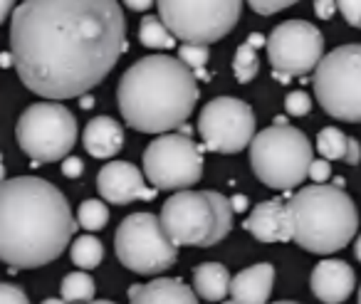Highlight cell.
<instances>
[{
    "label": "cell",
    "mask_w": 361,
    "mask_h": 304,
    "mask_svg": "<svg viewBox=\"0 0 361 304\" xmlns=\"http://www.w3.org/2000/svg\"><path fill=\"white\" fill-rule=\"evenodd\" d=\"M126 52L116 0H23L11 16V55L20 82L45 99L94 90Z\"/></svg>",
    "instance_id": "6da1fadb"
},
{
    "label": "cell",
    "mask_w": 361,
    "mask_h": 304,
    "mask_svg": "<svg viewBox=\"0 0 361 304\" xmlns=\"http://www.w3.org/2000/svg\"><path fill=\"white\" fill-rule=\"evenodd\" d=\"M67 198L45 178L18 176L0 186V257L11 269H35L57 260L75 235Z\"/></svg>",
    "instance_id": "7a4b0ae2"
},
{
    "label": "cell",
    "mask_w": 361,
    "mask_h": 304,
    "mask_svg": "<svg viewBox=\"0 0 361 304\" xmlns=\"http://www.w3.org/2000/svg\"><path fill=\"white\" fill-rule=\"evenodd\" d=\"M124 121L141 134L180 129L198 102L196 72L169 55H149L124 72L116 90Z\"/></svg>",
    "instance_id": "3957f363"
},
{
    "label": "cell",
    "mask_w": 361,
    "mask_h": 304,
    "mask_svg": "<svg viewBox=\"0 0 361 304\" xmlns=\"http://www.w3.org/2000/svg\"><path fill=\"white\" fill-rule=\"evenodd\" d=\"M295 243L314 255L344 250L359 228L356 203L339 186L314 183L297 190L290 200Z\"/></svg>",
    "instance_id": "277c9868"
},
{
    "label": "cell",
    "mask_w": 361,
    "mask_h": 304,
    "mask_svg": "<svg viewBox=\"0 0 361 304\" xmlns=\"http://www.w3.org/2000/svg\"><path fill=\"white\" fill-rule=\"evenodd\" d=\"M233 200L218 190H176L161 208L169 238L176 245L211 248L233 230Z\"/></svg>",
    "instance_id": "5b68a950"
},
{
    "label": "cell",
    "mask_w": 361,
    "mask_h": 304,
    "mask_svg": "<svg viewBox=\"0 0 361 304\" xmlns=\"http://www.w3.org/2000/svg\"><path fill=\"white\" fill-rule=\"evenodd\" d=\"M312 161H314V151L310 139L295 126H267L250 144L252 171L267 188H297L310 176Z\"/></svg>",
    "instance_id": "8992f818"
},
{
    "label": "cell",
    "mask_w": 361,
    "mask_h": 304,
    "mask_svg": "<svg viewBox=\"0 0 361 304\" xmlns=\"http://www.w3.org/2000/svg\"><path fill=\"white\" fill-rule=\"evenodd\" d=\"M317 102L339 121H361V45H341L322 57L314 70Z\"/></svg>",
    "instance_id": "52a82bcc"
},
{
    "label": "cell",
    "mask_w": 361,
    "mask_h": 304,
    "mask_svg": "<svg viewBox=\"0 0 361 304\" xmlns=\"http://www.w3.org/2000/svg\"><path fill=\"white\" fill-rule=\"evenodd\" d=\"M16 139L18 146L35 161L32 166L67 159L77 141L75 114L65 104H57V99L30 104L18 119Z\"/></svg>",
    "instance_id": "ba28073f"
},
{
    "label": "cell",
    "mask_w": 361,
    "mask_h": 304,
    "mask_svg": "<svg viewBox=\"0 0 361 304\" xmlns=\"http://www.w3.org/2000/svg\"><path fill=\"white\" fill-rule=\"evenodd\" d=\"M114 250L119 262L139 274H161L178 260V245L154 213L126 215L114 235Z\"/></svg>",
    "instance_id": "9c48e42d"
},
{
    "label": "cell",
    "mask_w": 361,
    "mask_h": 304,
    "mask_svg": "<svg viewBox=\"0 0 361 304\" xmlns=\"http://www.w3.org/2000/svg\"><path fill=\"white\" fill-rule=\"evenodd\" d=\"M159 18L180 42H211L226 37L243 16V0H156Z\"/></svg>",
    "instance_id": "30bf717a"
},
{
    "label": "cell",
    "mask_w": 361,
    "mask_h": 304,
    "mask_svg": "<svg viewBox=\"0 0 361 304\" xmlns=\"http://www.w3.org/2000/svg\"><path fill=\"white\" fill-rule=\"evenodd\" d=\"M144 176L159 190H183L203 178V151L188 134H159L144 151Z\"/></svg>",
    "instance_id": "8fae6325"
},
{
    "label": "cell",
    "mask_w": 361,
    "mask_h": 304,
    "mask_svg": "<svg viewBox=\"0 0 361 304\" xmlns=\"http://www.w3.org/2000/svg\"><path fill=\"white\" fill-rule=\"evenodd\" d=\"M198 134L208 151L238 154L255 139V114L245 102L233 97H216L201 109Z\"/></svg>",
    "instance_id": "7c38bea8"
},
{
    "label": "cell",
    "mask_w": 361,
    "mask_h": 304,
    "mask_svg": "<svg viewBox=\"0 0 361 304\" xmlns=\"http://www.w3.org/2000/svg\"><path fill=\"white\" fill-rule=\"evenodd\" d=\"M267 60L277 75L305 77L317 70L324 55V37L307 20H287L267 37Z\"/></svg>",
    "instance_id": "4fadbf2b"
},
{
    "label": "cell",
    "mask_w": 361,
    "mask_h": 304,
    "mask_svg": "<svg viewBox=\"0 0 361 304\" xmlns=\"http://www.w3.org/2000/svg\"><path fill=\"white\" fill-rule=\"evenodd\" d=\"M97 188L106 203L114 205H126L134 200H154L159 193V188L144 183V176L129 161L104 164V169L97 176Z\"/></svg>",
    "instance_id": "5bb4252c"
},
{
    "label": "cell",
    "mask_w": 361,
    "mask_h": 304,
    "mask_svg": "<svg viewBox=\"0 0 361 304\" xmlns=\"http://www.w3.org/2000/svg\"><path fill=\"white\" fill-rule=\"evenodd\" d=\"M245 230L255 235L260 243H290V240H295L290 203H282L277 198L257 203L247 215Z\"/></svg>",
    "instance_id": "9a60e30c"
},
{
    "label": "cell",
    "mask_w": 361,
    "mask_h": 304,
    "mask_svg": "<svg viewBox=\"0 0 361 304\" xmlns=\"http://www.w3.org/2000/svg\"><path fill=\"white\" fill-rule=\"evenodd\" d=\"M356 287V274L341 260H324L312 269V294L324 304L346 302Z\"/></svg>",
    "instance_id": "2e32d148"
},
{
    "label": "cell",
    "mask_w": 361,
    "mask_h": 304,
    "mask_svg": "<svg viewBox=\"0 0 361 304\" xmlns=\"http://www.w3.org/2000/svg\"><path fill=\"white\" fill-rule=\"evenodd\" d=\"M272 282H275V267L270 262L252 265L233 277L231 294L240 304H265L270 299Z\"/></svg>",
    "instance_id": "e0dca14e"
},
{
    "label": "cell",
    "mask_w": 361,
    "mask_h": 304,
    "mask_svg": "<svg viewBox=\"0 0 361 304\" xmlns=\"http://www.w3.org/2000/svg\"><path fill=\"white\" fill-rule=\"evenodd\" d=\"M82 144H85L87 154L94 159H111L124 146V131H121L119 121H114L111 116H94L85 126Z\"/></svg>",
    "instance_id": "ac0fdd59"
},
{
    "label": "cell",
    "mask_w": 361,
    "mask_h": 304,
    "mask_svg": "<svg viewBox=\"0 0 361 304\" xmlns=\"http://www.w3.org/2000/svg\"><path fill=\"white\" fill-rule=\"evenodd\" d=\"M131 304H201L198 292L183 284L180 279L159 277L154 282L144 284L139 297L131 299Z\"/></svg>",
    "instance_id": "d6986e66"
},
{
    "label": "cell",
    "mask_w": 361,
    "mask_h": 304,
    "mask_svg": "<svg viewBox=\"0 0 361 304\" xmlns=\"http://www.w3.org/2000/svg\"><path fill=\"white\" fill-rule=\"evenodd\" d=\"M231 272L228 267L218 262H206L198 265L193 269V289L198 292V297L206 299V302H223L226 294L231 292Z\"/></svg>",
    "instance_id": "ffe728a7"
},
{
    "label": "cell",
    "mask_w": 361,
    "mask_h": 304,
    "mask_svg": "<svg viewBox=\"0 0 361 304\" xmlns=\"http://www.w3.org/2000/svg\"><path fill=\"white\" fill-rule=\"evenodd\" d=\"M317 151L329 161H344L349 166H356L361 161V146L356 139L346 136L336 126H326L317 134Z\"/></svg>",
    "instance_id": "44dd1931"
},
{
    "label": "cell",
    "mask_w": 361,
    "mask_h": 304,
    "mask_svg": "<svg viewBox=\"0 0 361 304\" xmlns=\"http://www.w3.org/2000/svg\"><path fill=\"white\" fill-rule=\"evenodd\" d=\"M260 45H267V40L257 32H252L240 47H238L235 57H233V75H235L238 82L247 85L257 77L260 72V60H257V47Z\"/></svg>",
    "instance_id": "7402d4cb"
},
{
    "label": "cell",
    "mask_w": 361,
    "mask_h": 304,
    "mask_svg": "<svg viewBox=\"0 0 361 304\" xmlns=\"http://www.w3.org/2000/svg\"><path fill=\"white\" fill-rule=\"evenodd\" d=\"M139 40L144 47L149 50H171L176 47V40L178 37L166 28V23L156 16H146L139 25Z\"/></svg>",
    "instance_id": "603a6c76"
},
{
    "label": "cell",
    "mask_w": 361,
    "mask_h": 304,
    "mask_svg": "<svg viewBox=\"0 0 361 304\" xmlns=\"http://www.w3.org/2000/svg\"><path fill=\"white\" fill-rule=\"evenodd\" d=\"M94 297V279L87 272H70L62 279V299L70 304H87Z\"/></svg>",
    "instance_id": "cb8c5ba5"
},
{
    "label": "cell",
    "mask_w": 361,
    "mask_h": 304,
    "mask_svg": "<svg viewBox=\"0 0 361 304\" xmlns=\"http://www.w3.org/2000/svg\"><path fill=\"white\" fill-rule=\"evenodd\" d=\"M102 257H104V248L97 238L85 235V238H77L72 243V262L80 269H94L99 267Z\"/></svg>",
    "instance_id": "d4e9b609"
},
{
    "label": "cell",
    "mask_w": 361,
    "mask_h": 304,
    "mask_svg": "<svg viewBox=\"0 0 361 304\" xmlns=\"http://www.w3.org/2000/svg\"><path fill=\"white\" fill-rule=\"evenodd\" d=\"M77 223L85 230L94 233V230H102L106 223H109V208H106L102 200L90 198L80 205V213H77Z\"/></svg>",
    "instance_id": "484cf974"
},
{
    "label": "cell",
    "mask_w": 361,
    "mask_h": 304,
    "mask_svg": "<svg viewBox=\"0 0 361 304\" xmlns=\"http://www.w3.org/2000/svg\"><path fill=\"white\" fill-rule=\"evenodd\" d=\"M178 57L186 62L193 72H198L208 65L211 50H208V45H203V42H186V45L178 47Z\"/></svg>",
    "instance_id": "4316f807"
},
{
    "label": "cell",
    "mask_w": 361,
    "mask_h": 304,
    "mask_svg": "<svg viewBox=\"0 0 361 304\" xmlns=\"http://www.w3.org/2000/svg\"><path fill=\"white\" fill-rule=\"evenodd\" d=\"M285 109H287V114H292V116L310 114V109H312L310 95H307V92H302V90L290 92V95L285 97Z\"/></svg>",
    "instance_id": "83f0119b"
},
{
    "label": "cell",
    "mask_w": 361,
    "mask_h": 304,
    "mask_svg": "<svg viewBox=\"0 0 361 304\" xmlns=\"http://www.w3.org/2000/svg\"><path fill=\"white\" fill-rule=\"evenodd\" d=\"M245 3L257 13V16H275V13L295 6L297 0H245Z\"/></svg>",
    "instance_id": "f1b7e54d"
},
{
    "label": "cell",
    "mask_w": 361,
    "mask_h": 304,
    "mask_svg": "<svg viewBox=\"0 0 361 304\" xmlns=\"http://www.w3.org/2000/svg\"><path fill=\"white\" fill-rule=\"evenodd\" d=\"M339 13L344 16L346 25L361 28V0H336Z\"/></svg>",
    "instance_id": "f546056e"
},
{
    "label": "cell",
    "mask_w": 361,
    "mask_h": 304,
    "mask_svg": "<svg viewBox=\"0 0 361 304\" xmlns=\"http://www.w3.org/2000/svg\"><path fill=\"white\" fill-rule=\"evenodd\" d=\"M0 304H30V302H27L25 292H23L20 287L6 282L0 287Z\"/></svg>",
    "instance_id": "4dcf8cb0"
},
{
    "label": "cell",
    "mask_w": 361,
    "mask_h": 304,
    "mask_svg": "<svg viewBox=\"0 0 361 304\" xmlns=\"http://www.w3.org/2000/svg\"><path fill=\"white\" fill-rule=\"evenodd\" d=\"M331 176V166H329V159H317V161H312V166H310V178L314 181V183H324L326 178Z\"/></svg>",
    "instance_id": "1f68e13d"
},
{
    "label": "cell",
    "mask_w": 361,
    "mask_h": 304,
    "mask_svg": "<svg viewBox=\"0 0 361 304\" xmlns=\"http://www.w3.org/2000/svg\"><path fill=\"white\" fill-rule=\"evenodd\" d=\"M62 174H65L67 178H80V176L85 174V161L77 159V156H67V159L62 161Z\"/></svg>",
    "instance_id": "d6a6232c"
},
{
    "label": "cell",
    "mask_w": 361,
    "mask_h": 304,
    "mask_svg": "<svg viewBox=\"0 0 361 304\" xmlns=\"http://www.w3.org/2000/svg\"><path fill=\"white\" fill-rule=\"evenodd\" d=\"M336 0H317L314 3V13H317V18H322V20H329L331 16L336 13Z\"/></svg>",
    "instance_id": "836d02e7"
},
{
    "label": "cell",
    "mask_w": 361,
    "mask_h": 304,
    "mask_svg": "<svg viewBox=\"0 0 361 304\" xmlns=\"http://www.w3.org/2000/svg\"><path fill=\"white\" fill-rule=\"evenodd\" d=\"M121 3H124L126 8H131V11H136V13H144V11H149L151 6H154L156 0H121Z\"/></svg>",
    "instance_id": "e575fe53"
},
{
    "label": "cell",
    "mask_w": 361,
    "mask_h": 304,
    "mask_svg": "<svg viewBox=\"0 0 361 304\" xmlns=\"http://www.w3.org/2000/svg\"><path fill=\"white\" fill-rule=\"evenodd\" d=\"M13 6H16V0H3V6H0V20H8V18H11Z\"/></svg>",
    "instance_id": "d590c367"
},
{
    "label": "cell",
    "mask_w": 361,
    "mask_h": 304,
    "mask_svg": "<svg viewBox=\"0 0 361 304\" xmlns=\"http://www.w3.org/2000/svg\"><path fill=\"white\" fill-rule=\"evenodd\" d=\"M233 200V208H235V213H243V210H247V198L245 195H235Z\"/></svg>",
    "instance_id": "8d00e7d4"
},
{
    "label": "cell",
    "mask_w": 361,
    "mask_h": 304,
    "mask_svg": "<svg viewBox=\"0 0 361 304\" xmlns=\"http://www.w3.org/2000/svg\"><path fill=\"white\" fill-rule=\"evenodd\" d=\"M141 287H144V284H134V287L129 289V299H136V297H139Z\"/></svg>",
    "instance_id": "74e56055"
},
{
    "label": "cell",
    "mask_w": 361,
    "mask_h": 304,
    "mask_svg": "<svg viewBox=\"0 0 361 304\" xmlns=\"http://www.w3.org/2000/svg\"><path fill=\"white\" fill-rule=\"evenodd\" d=\"M42 304H70L67 299H55V297H50V299H45Z\"/></svg>",
    "instance_id": "f35d334b"
},
{
    "label": "cell",
    "mask_w": 361,
    "mask_h": 304,
    "mask_svg": "<svg viewBox=\"0 0 361 304\" xmlns=\"http://www.w3.org/2000/svg\"><path fill=\"white\" fill-rule=\"evenodd\" d=\"M354 255H356V260L361 262V235H359V240H356V248H354Z\"/></svg>",
    "instance_id": "ab89813d"
},
{
    "label": "cell",
    "mask_w": 361,
    "mask_h": 304,
    "mask_svg": "<svg viewBox=\"0 0 361 304\" xmlns=\"http://www.w3.org/2000/svg\"><path fill=\"white\" fill-rule=\"evenodd\" d=\"M82 107H85V109H90V107H92V97H82Z\"/></svg>",
    "instance_id": "60d3db41"
},
{
    "label": "cell",
    "mask_w": 361,
    "mask_h": 304,
    "mask_svg": "<svg viewBox=\"0 0 361 304\" xmlns=\"http://www.w3.org/2000/svg\"><path fill=\"white\" fill-rule=\"evenodd\" d=\"M87 304H114V302H109V299H99V302H87Z\"/></svg>",
    "instance_id": "b9f144b4"
},
{
    "label": "cell",
    "mask_w": 361,
    "mask_h": 304,
    "mask_svg": "<svg viewBox=\"0 0 361 304\" xmlns=\"http://www.w3.org/2000/svg\"><path fill=\"white\" fill-rule=\"evenodd\" d=\"M221 304H240V302H235V299H233V302H221Z\"/></svg>",
    "instance_id": "7bdbcfd3"
},
{
    "label": "cell",
    "mask_w": 361,
    "mask_h": 304,
    "mask_svg": "<svg viewBox=\"0 0 361 304\" xmlns=\"http://www.w3.org/2000/svg\"><path fill=\"white\" fill-rule=\"evenodd\" d=\"M275 304H297V302H275Z\"/></svg>",
    "instance_id": "ee69618b"
},
{
    "label": "cell",
    "mask_w": 361,
    "mask_h": 304,
    "mask_svg": "<svg viewBox=\"0 0 361 304\" xmlns=\"http://www.w3.org/2000/svg\"><path fill=\"white\" fill-rule=\"evenodd\" d=\"M359 304H361V287H359Z\"/></svg>",
    "instance_id": "f6af8a7d"
}]
</instances>
